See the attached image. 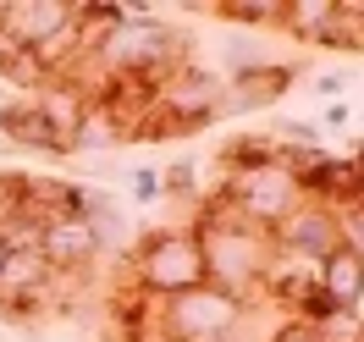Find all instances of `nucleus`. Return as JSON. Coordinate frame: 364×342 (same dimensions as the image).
Wrapping results in <instances>:
<instances>
[{
    "label": "nucleus",
    "mask_w": 364,
    "mask_h": 342,
    "mask_svg": "<svg viewBox=\"0 0 364 342\" xmlns=\"http://www.w3.org/2000/svg\"><path fill=\"white\" fill-rule=\"evenodd\" d=\"M133 276H138V293L149 298H177L188 287H205V254H199L193 227L149 232L133 254Z\"/></svg>",
    "instance_id": "1"
},
{
    "label": "nucleus",
    "mask_w": 364,
    "mask_h": 342,
    "mask_svg": "<svg viewBox=\"0 0 364 342\" xmlns=\"http://www.w3.org/2000/svg\"><path fill=\"white\" fill-rule=\"evenodd\" d=\"M243 326V298L221 293V287H188L177 298H160L155 331H166V342H227Z\"/></svg>",
    "instance_id": "2"
},
{
    "label": "nucleus",
    "mask_w": 364,
    "mask_h": 342,
    "mask_svg": "<svg viewBox=\"0 0 364 342\" xmlns=\"http://www.w3.org/2000/svg\"><path fill=\"white\" fill-rule=\"evenodd\" d=\"M221 193H227L232 205H237V215H243V221H254L259 232H276L298 205H304L298 177L287 171V166H276V160H271V166H254V171L227 177V183H221Z\"/></svg>",
    "instance_id": "3"
},
{
    "label": "nucleus",
    "mask_w": 364,
    "mask_h": 342,
    "mask_svg": "<svg viewBox=\"0 0 364 342\" xmlns=\"http://www.w3.org/2000/svg\"><path fill=\"white\" fill-rule=\"evenodd\" d=\"M77 28V6H61V0H17V6H0V39H11L17 50L39 55L55 39H67Z\"/></svg>",
    "instance_id": "4"
},
{
    "label": "nucleus",
    "mask_w": 364,
    "mask_h": 342,
    "mask_svg": "<svg viewBox=\"0 0 364 342\" xmlns=\"http://www.w3.org/2000/svg\"><path fill=\"white\" fill-rule=\"evenodd\" d=\"M100 232L89 227V215H50L39 227V254L55 276H72V271H89L100 260Z\"/></svg>",
    "instance_id": "5"
},
{
    "label": "nucleus",
    "mask_w": 364,
    "mask_h": 342,
    "mask_svg": "<svg viewBox=\"0 0 364 342\" xmlns=\"http://www.w3.org/2000/svg\"><path fill=\"white\" fill-rule=\"evenodd\" d=\"M276 237V249H287V254H298V260H331V254L342 249V237H337V210H326V205H304L282 221V227L271 232Z\"/></svg>",
    "instance_id": "6"
},
{
    "label": "nucleus",
    "mask_w": 364,
    "mask_h": 342,
    "mask_svg": "<svg viewBox=\"0 0 364 342\" xmlns=\"http://www.w3.org/2000/svg\"><path fill=\"white\" fill-rule=\"evenodd\" d=\"M293 78H298V67H287V61H265V67H254V72L221 78V116L265 111V105H276L282 94L293 89Z\"/></svg>",
    "instance_id": "7"
},
{
    "label": "nucleus",
    "mask_w": 364,
    "mask_h": 342,
    "mask_svg": "<svg viewBox=\"0 0 364 342\" xmlns=\"http://www.w3.org/2000/svg\"><path fill=\"white\" fill-rule=\"evenodd\" d=\"M0 133H6V144H17V149H39V155H72L67 144L50 133V122L39 116L33 94H28V100H6V105H0Z\"/></svg>",
    "instance_id": "8"
},
{
    "label": "nucleus",
    "mask_w": 364,
    "mask_h": 342,
    "mask_svg": "<svg viewBox=\"0 0 364 342\" xmlns=\"http://www.w3.org/2000/svg\"><path fill=\"white\" fill-rule=\"evenodd\" d=\"M320 293L331 298V309H353V315H359V304H364V260L348 254V249H337L331 260H320Z\"/></svg>",
    "instance_id": "9"
},
{
    "label": "nucleus",
    "mask_w": 364,
    "mask_h": 342,
    "mask_svg": "<svg viewBox=\"0 0 364 342\" xmlns=\"http://www.w3.org/2000/svg\"><path fill=\"white\" fill-rule=\"evenodd\" d=\"M33 105H39V116L50 122V133L72 149V133H77V122H83V111H89L83 89H77V83H45V89L33 94Z\"/></svg>",
    "instance_id": "10"
},
{
    "label": "nucleus",
    "mask_w": 364,
    "mask_h": 342,
    "mask_svg": "<svg viewBox=\"0 0 364 342\" xmlns=\"http://www.w3.org/2000/svg\"><path fill=\"white\" fill-rule=\"evenodd\" d=\"M210 17L232 28H282V6H210Z\"/></svg>",
    "instance_id": "11"
},
{
    "label": "nucleus",
    "mask_w": 364,
    "mask_h": 342,
    "mask_svg": "<svg viewBox=\"0 0 364 342\" xmlns=\"http://www.w3.org/2000/svg\"><path fill=\"white\" fill-rule=\"evenodd\" d=\"M337 237H342V249H348V254H359V260H364V199H353V205L337 210Z\"/></svg>",
    "instance_id": "12"
},
{
    "label": "nucleus",
    "mask_w": 364,
    "mask_h": 342,
    "mask_svg": "<svg viewBox=\"0 0 364 342\" xmlns=\"http://www.w3.org/2000/svg\"><path fill=\"white\" fill-rule=\"evenodd\" d=\"M127 188H133V199H138V205H155V199H166V183H160V171H155V166H138L133 177H127Z\"/></svg>",
    "instance_id": "13"
},
{
    "label": "nucleus",
    "mask_w": 364,
    "mask_h": 342,
    "mask_svg": "<svg viewBox=\"0 0 364 342\" xmlns=\"http://www.w3.org/2000/svg\"><path fill=\"white\" fill-rule=\"evenodd\" d=\"M348 105H342V100H331V105H326V116H320V127H331V133H342V127H348Z\"/></svg>",
    "instance_id": "14"
},
{
    "label": "nucleus",
    "mask_w": 364,
    "mask_h": 342,
    "mask_svg": "<svg viewBox=\"0 0 364 342\" xmlns=\"http://www.w3.org/2000/svg\"><path fill=\"white\" fill-rule=\"evenodd\" d=\"M348 89V72H326V78H315V94H342Z\"/></svg>",
    "instance_id": "15"
},
{
    "label": "nucleus",
    "mask_w": 364,
    "mask_h": 342,
    "mask_svg": "<svg viewBox=\"0 0 364 342\" xmlns=\"http://www.w3.org/2000/svg\"><path fill=\"white\" fill-rule=\"evenodd\" d=\"M0 265H6V243H0Z\"/></svg>",
    "instance_id": "16"
}]
</instances>
